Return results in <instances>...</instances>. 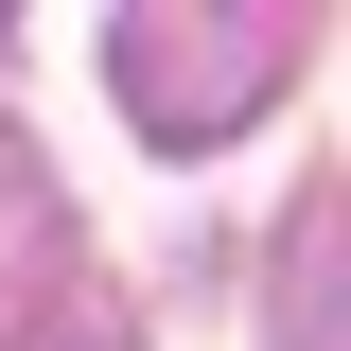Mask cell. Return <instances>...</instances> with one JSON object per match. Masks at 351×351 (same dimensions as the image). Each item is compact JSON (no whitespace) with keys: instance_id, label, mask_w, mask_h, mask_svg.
Returning <instances> with one entry per match:
<instances>
[{"instance_id":"obj_2","label":"cell","mask_w":351,"mask_h":351,"mask_svg":"<svg viewBox=\"0 0 351 351\" xmlns=\"http://www.w3.org/2000/svg\"><path fill=\"white\" fill-rule=\"evenodd\" d=\"M263 334H281V351H351V193H299V211H281Z\"/></svg>"},{"instance_id":"obj_3","label":"cell","mask_w":351,"mask_h":351,"mask_svg":"<svg viewBox=\"0 0 351 351\" xmlns=\"http://www.w3.org/2000/svg\"><path fill=\"white\" fill-rule=\"evenodd\" d=\"M53 281H71V211H53V176L0 141V351L53 334Z\"/></svg>"},{"instance_id":"obj_1","label":"cell","mask_w":351,"mask_h":351,"mask_svg":"<svg viewBox=\"0 0 351 351\" xmlns=\"http://www.w3.org/2000/svg\"><path fill=\"white\" fill-rule=\"evenodd\" d=\"M281 71H299V36H281V18H228V0H123V18H106V88H123V123L176 141V158L246 141L263 106H281Z\"/></svg>"},{"instance_id":"obj_4","label":"cell","mask_w":351,"mask_h":351,"mask_svg":"<svg viewBox=\"0 0 351 351\" xmlns=\"http://www.w3.org/2000/svg\"><path fill=\"white\" fill-rule=\"evenodd\" d=\"M88 351H123V334H88Z\"/></svg>"}]
</instances>
